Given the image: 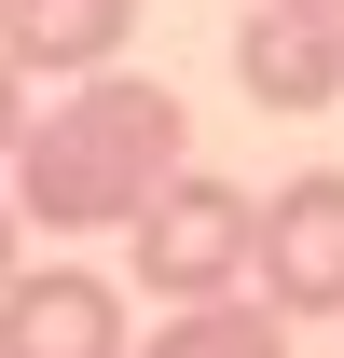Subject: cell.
Wrapping results in <instances>:
<instances>
[{
    "label": "cell",
    "instance_id": "cell-3",
    "mask_svg": "<svg viewBox=\"0 0 344 358\" xmlns=\"http://www.w3.org/2000/svg\"><path fill=\"white\" fill-rule=\"evenodd\" d=\"M248 275H261V303H275V317H344V166H303V179L261 193Z\"/></svg>",
    "mask_w": 344,
    "mask_h": 358
},
{
    "label": "cell",
    "instance_id": "cell-4",
    "mask_svg": "<svg viewBox=\"0 0 344 358\" xmlns=\"http://www.w3.org/2000/svg\"><path fill=\"white\" fill-rule=\"evenodd\" d=\"M0 358H138V331H124V289L110 275H83V262H14L0 275Z\"/></svg>",
    "mask_w": 344,
    "mask_h": 358
},
{
    "label": "cell",
    "instance_id": "cell-9",
    "mask_svg": "<svg viewBox=\"0 0 344 358\" xmlns=\"http://www.w3.org/2000/svg\"><path fill=\"white\" fill-rule=\"evenodd\" d=\"M14 234H28V221H14V193H0V275H14Z\"/></svg>",
    "mask_w": 344,
    "mask_h": 358
},
{
    "label": "cell",
    "instance_id": "cell-1",
    "mask_svg": "<svg viewBox=\"0 0 344 358\" xmlns=\"http://www.w3.org/2000/svg\"><path fill=\"white\" fill-rule=\"evenodd\" d=\"M179 166H193V110H179V83H152V69H96V83H69L55 110H28L0 193H14V221H42V234H124Z\"/></svg>",
    "mask_w": 344,
    "mask_h": 358
},
{
    "label": "cell",
    "instance_id": "cell-10",
    "mask_svg": "<svg viewBox=\"0 0 344 358\" xmlns=\"http://www.w3.org/2000/svg\"><path fill=\"white\" fill-rule=\"evenodd\" d=\"M303 14H344V0H303Z\"/></svg>",
    "mask_w": 344,
    "mask_h": 358
},
{
    "label": "cell",
    "instance_id": "cell-6",
    "mask_svg": "<svg viewBox=\"0 0 344 358\" xmlns=\"http://www.w3.org/2000/svg\"><path fill=\"white\" fill-rule=\"evenodd\" d=\"M138 0H0V69L28 83V69H69V83H96L110 55H124Z\"/></svg>",
    "mask_w": 344,
    "mask_h": 358
},
{
    "label": "cell",
    "instance_id": "cell-7",
    "mask_svg": "<svg viewBox=\"0 0 344 358\" xmlns=\"http://www.w3.org/2000/svg\"><path fill=\"white\" fill-rule=\"evenodd\" d=\"M138 358H289V317L248 303V289H234V303H179Z\"/></svg>",
    "mask_w": 344,
    "mask_h": 358
},
{
    "label": "cell",
    "instance_id": "cell-8",
    "mask_svg": "<svg viewBox=\"0 0 344 358\" xmlns=\"http://www.w3.org/2000/svg\"><path fill=\"white\" fill-rule=\"evenodd\" d=\"M14 138H28V83L0 69V166H14Z\"/></svg>",
    "mask_w": 344,
    "mask_h": 358
},
{
    "label": "cell",
    "instance_id": "cell-2",
    "mask_svg": "<svg viewBox=\"0 0 344 358\" xmlns=\"http://www.w3.org/2000/svg\"><path fill=\"white\" fill-rule=\"evenodd\" d=\"M124 234H138V289H166V317L179 303H234V289H248V248H261V193L179 166Z\"/></svg>",
    "mask_w": 344,
    "mask_h": 358
},
{
    "label": "cell",
    "instance_id": "cell-5",
    "mask_svg": "<svg viewBox=\"0 0 344 358\" xmlns=\"http://www.w3.org/2000/svg\"><path fill=\"white\" fill-rule=\"evenodd\" d=\"M234 83H248L261 110H331V96H344V14L248 0V28H234Z\"/></svg>",
    "mask_w": 344,
    "mask_h": 358
}]
</instances>
